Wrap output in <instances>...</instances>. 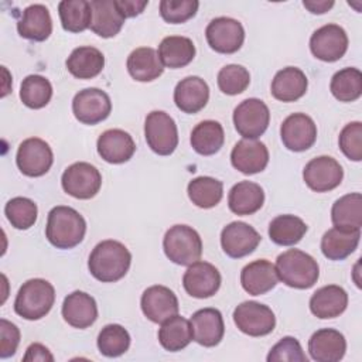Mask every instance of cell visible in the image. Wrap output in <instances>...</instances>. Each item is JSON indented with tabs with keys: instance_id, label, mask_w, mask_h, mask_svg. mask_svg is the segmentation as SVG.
<instances>
[{
	"instance_id": "cell-17",
	"label": "cell",
	"mask_w": 362,
	"mask_h": 362,
	"mask_svg": "<svg viewBox=\"0 0 362 362\" xmlns=\"http://www.w3.org/2000/svg\"><path fill=\"white\" fill-rule=\"evenodd\" d=\"M260 235L250 225L235 221L226 225L221 232V245L223 252L233 259L250 255L260 243Z\"/></svg>"
},
{
	"instance_id": "cell-19",
	"label": "cell",
	"mask_w": 362,
	"mask_h": 362,
	"mask_svg": "<svg viewBox=\"0 0 362 362\" xmlns=\"http://www.w3.org/2000/svg\"><path fill=\"white\" fill-rule=\"evenodd\" d=\"M192 339L202 346H215L225 334V324L219 310L201 308L195 311L189 320Z\"/></svg>"
},
{
	"instance_id": "cell-42",
	"label": "cell",
	"mask_w": 362,
	"mask_h": 362,
	"mask_svg": "<svg viewBox=\"0 0 362 362\" xmlns=\"http://www.w3.org/2000/svg\"><path fill=\"white\" fill-rule=\"evenodd\" d=\"M52 96L51 82L41 75H28L20 86V99L30 109H41Z\"/></svg>"
},
{
	"instance_id": "cell-7",
	"label": "cell",
	"mask_w": 362,
	"mask_h": 362,
	"mask_svg": "<svg viewBox=\"0 0 362 362\" xmlns=\"http://www.w3.org/2000/svg\"><path fill=\"white\" fill-rule=\"evenodd\" d=\"M270 122L267 105L256 98H249L240 102L233 110V124L243 139L256 140L260 137Z\"/></svg>"
},
{
	"instance_id": "cell-43",
	"label": "cell",
	"mask_w": 362,
	"mask_h": 362,
	"mask_svg": "<svg viewBox=\"0 0 362 362\" xmlns=\"http://www.w3.org/2000/svg\"><path fill=\"white\" fill-rule=\"evenodd\" d=\"M130 346L129 332L119 324H109L98 335L99 352L107 358L123 355Z\"/></svg>"
},
{
	"instance_id": "cell-13",
	"label": "cell",
	"mask_w": 362,
	"mask_h": 362,
	"mask_svg": "<svg viewBox=\"0 0 362 362\" xmlns=\"http://www.w3.org/2000/svg\"><path fill=\"white\" fill-rule=\"evenodd\" d=\"M310 49L313 55L321 61H338L348 49V35L338 24H325L313 33Z\"/></svg>"
},
{
	"instance_id": "cell-12",
	"label": "cell",
	"mask_w": 362,
	"mask_h": 362,
	"mask_svg": "<svg viewBox=\"0 0 362 362\" xmlns=\"http://www.w3.org/2000/svg\"><path fill=\"white\" fill-rule=\"evenodd\" d=\"M112 110L109 95L98 88L79 90L72 100L74 116L83 124H96L103 122Z\"/></svg>"
},
{
	"instance_id": "cell-36",
	"label": "cell",
	"mask_w": 362,
	"mask_h": 362,
	"mask_svg": "<svg viewBox=\"0 0 362 362\" xmlns=\"http://www.w3.org/2000/svg\"><path fill=\"white\" fill-rule=\"evenodd\" d=\"M158 341L165 351L177 352L184 349L192 341L191 322L178 314L170 317L161 322Z\"/></svg>"
},
{
	"instance_id": "cell-38",
	"label": "cell",
	"mask_w": 362,
	"mask_h": 362,
	"mask_svg": "<svg viewBox=\"0 0 362 362\" xmlns=\"http://www.w3.org/2000/svg\"><path fill=\"white\" fill-rule=\"evenodd\" d=\"M307 232L305 222L296 215H279L269 225L270 239L280 246H293L298 243Z\"/></svg>"
},
{
	"instance_id": "cell-32",
	"label": "cell",
	"mask_w": 362,
	"mask_h": 362,
	"mask_svg": "<svg viewBox=\"0 0 362 362\" xmlns=\"http://www.w3.org/2000/svg\"><path fill=\"white\" fill-rule=\"evenodd\" d=\"M66 69L78 79H92L98 76L105 66L103 54L95 47H78L66 59Z\"/></svg>"
},
{
	"instance_id": "cell-27",
	"label": "cell",
	"mask_w": 362,
	"mask_h": 362,
	"mask_svg": "<svg viewBox=\"0 0 362 362\" xmlns=\"http://www.w3.org/2000/svg\"><path fill=\"white\" fill-rule=\"evenodd\" d=\"M17 31L23 38L45 41L52 33V20L44 4H31L24 8L17 23Z\"/></svg>"
},
{
	"instance_id": "cell-15",
	"label": "cell",
	"mask_w": 362,
	"mask_h": 362,
	"mask_svg": "<svg viewBox=\"0 0 362 362\" xmlns=\"http://www.w3.org/2000/svg\"><path fill=\"white\" fill-rule=\"evenodd\" d=\"M280 137L288 150L305 151L315 143L317 126L305 113H293L281 123Z\"/></svg>"
},
{
	"instance_id": "cell-23",
	"label": "cell",
	"mask_w": 362,
	"mask_h": 362,
	"mask_svg": "<svg viewBox=\"0 0 362 362\" xmlns=\"http://www.w3.org/2000/svg\"><path fill=\"white\" fill-rule=\"evenodd\" d=\"M279 276L272 262L266 259L255 260L246 264L240 273V284L243 290L252 296H262L276 287Z\"/></svg>"
},
{
	"instance_id": "cell-9",
	"label": "cell",
	"mask_w": 362,
	"mask_h": 362,
	"mask_svg": "<svg viewBox=\"0 0 362 362\" xmlns=\"http://www.w3.org/2000/svg\"><path fill=\"white\" fill-rule=\"evenodd\" d=\"M236 327L246 335L263 337L276 327V317L272 308L257 301H243L233 311Z\"/></svg>"
},
{
	"instance_id": "cell-44",
	"label": "cell",
	"mask_w": 362,
	"mask_h": 362,
	"mask_svg": "<svg viewBox=\"0 0 362 362\" xmlns=\"http://www.w3.org/2000/svg\"><path fill=\"white\" fill-rule=\"evenodd\" d=\"M4 214L11 226H14L16 229L25 230L35 223L38 209L35 202L31 201L30 198L16 197L6 204Z\"/></svg>"
},
{
	"instance_id": "cell-2",
	"label": "cell",
	"mask_w": 362,
	"mask_h": 362,
	"mask_svg": "<svg viewBox=\"0 0 362 362\" xmlns=\"http://www.w3.org/2000/svg\"><path fill=\"white\" fill-rule=\"evenodd\" d=\"M86 232L83 216L71 206L58 205L48 212L45 236L57 249H72L79 245Z\"/></svg>"
},
{
	"instance_id": "cell-35",
	"label": "cell",
	"mask_w": 362,
	"mask_h": 362,
	"mask_svg": "<svg viewBox=\"0 0 362 362\" xmlns=\"http://www.w3.org/2000/svg\"><path fill=\"white\" fill-rule=\"evenodd\" d=\"M331 219L335 228L356 230L362 226V195L352 192L337 199L331 209Z\"/></svg>"
},
{
	"instance_id": "cell-4",
	"label": "cell",
	"mask_w": 362,
	"mask_h": 362,
	"mask_svg": "<svg viewBox=\"0 0 362 362\" xmlns=\"http://www.w3.org/2000/svg\"><path fill=\"white\" fill-rule=\"evenodd\" d=\"M55 301L52 284L44 279H31L23 283L16 300L14 311L17 315L34 321L45 317Z\"/></svg>"
},
{
	"instance_id": "cell-6",
	"label": "cell",
	"mask_w": 362,
	"mask_h": 362,
	"mask_svg": "<svg viewBox=\"0 0 362 362\" xmlns=\"http://www.w3.org/2000/svg\"><path fill=\"white\" fill-rule=\"evenodd\" d=\"M144 136L148 147L158 156H170L178 146L177 124L174 119L163 110H153L147 115Z\"/></svg>"
},
{
	"instance_id": "cell-52",
	"label": "cell",
	"mask_w": 362,
	"mask_h": 362,
	"mask_svg": "<svg viewBox=\"0 0 362 362\" xmlns=\"http://www.w3.org/2000/svg\"><path fill=\"white\" fill-rule=\"evenodd\" d=\"M303 6L313 14H324L334 6V1L332 0H304Z\"/></svg>"
},
{
	"instance_id": "cell-8",
	"label": "cell",
	"mask_w": 362,
	"mask_h": 362,
	"mask_svg": "<svg viewBox=\"0 0 362 362\" xmlns=\"http://www.w3.org/2000/svg\"><path fill=\"white\" fill-rule=\"evenodd\" d=\"M61 184L68 195L78 199H90L100 189L102 175L95 165L79 161L64 171Z\"/></svg>"
},
{
	"instance_id": "cell-41",
	"label": "cell",
	"mask_w": 362,
	"mask_h": 362,
	"mask_svg": "<svg viewBox=\"0 0 362 362\" xmlns=\"http://www.w3.org/2000/svg\"><path fill=\"white\" fill-rule=\"evenodd\" d=\"M331 93L339 102H354L362 95V74L356 68H344L334 74Z\"/></svg>"
},
{
	"instance_id": "cell-5",
	"label": "cell",
	"mask_w": 362,
	"mask_h": 362,
	"mask_svg": "<svg viewBox=\"0 0 362 362\" xmlns=\"http://www.w3.org/2000/svg\"><path fill=\"white\" fill-rule=\"evenodd\" d=\"M163 247L165 256L180 266H189L202 255L201 236L188 225L171 226L164 235Z\"/></svg>"
},
{
	"instance_id": "cell-24",
	"label": "cell",
	"mask_w": 362,
	"mask_h": 362,
	"mask_svg": "<svg viewBox=\"0 0 362 362\" xmlns=\"http://www.w3.org/2000/svg\"><path fill=\"white\" fill-rule=\"evenodd\" d=\"M62 317L74 328H88L98 318V305L92 296L85 291L68 294L62 303Z\"/></svg>"
},
{
	"instance_id": "cell-3",
	"label": "cell",
	"mask_w": 362,
	"mask_h": 362,
	"mask_svg": "<svg viewBox=\"0 0 362 362\" xmlns=\"http://www.w3.org/2000/svg\"><path fill=\"white\" fill-rule=\"evenodd\" d=\"M274 267L279 280L288 287L300 290L313 287L320 276L317 260L298 249H288L279 255Z\"/></svg>"
},
{
	"instance_id": "cell-18",
	"label": "cell",
	"mask_w": 362,
	"mask_h": 362,
	"mask_svg": "<svg viewBox=\"0 0 362 362\" xmlns=\"http://www.w3.org/2000/svg\"><path fill=\"white\" fill-rule=\"evenodd\" d=\"M140 305L143 314L157 324L178 314L180 308L177 296L165 286H151L146 288Z\"/></svg>"
},
{
	"instance_id": "cell-11",
	"label": "cell",
	"mask_w": 362,
	"mask_h": 362,
	"mask_svg": "<svg viewBox=\"0 0 362 362\" xmlns=\"http://www.w3.org/2000/svg\"><path fill=\"white\" fill-rule=\"evenodd\" d=\"M205 37L209 47L219 54H233L245 41L242 24L230 17H216L206 25Z\"/></svg>"
},
{
	"instance_id": "cell-20",
	"label": "cell",
	"mask_w": 362,
	"mask_h": 362,
	"mask_svg": "<svg viewBox=\"0 0 362 362\" xmlns=\"http://www.w3.org/2000/svg\"><path fill=\"white\" fill-rule=\"evenodd\" d=\"M232 165L243 174H257L269 163V150L259 140L243 139L235 144L230 153Z\"/></svg>"
},
{
	"instance_id": "cell-26",
	"label": "cell",
	"mask_w": 362,
	"mask_h": 362,
	"mask_svg": "<svg viewBox=\"0 0 362 362\" xmlns=\"http://www.w3.org/2000/svg\"><path fill=\"white\" fill-rule=\"evenodd\" d=\"M348 305L346 291L337 286L329 284L318 288L310 298L311 313L321 320L335 318L341 315Z\"/></svg>"
},
{
	"instance_id": "cell-30",
	"label": "cell",
	"mask_w": 362,
	"mask_h": 362,
	"mask_svg": "<svg viewBox=\"0 0 362 362\" xmlns=\"http://www.w3.org/2000/svg\"><path fill=\"white\" fill-rule=\"evenodd\" d=\"M126 66L130 76L139 82L154 81L164 72L158 52L150 47H140L132 51Z\"/></svg>"
},
{
	"instance_id": "cell-40",
	"label": "cell",
	"mask_w": 362,
	"mask_h": 362,
	"mask_svg": "<svg viewBox=\"0 0 362 362\" xmlns=\"http://www.w3.org/2000/svg\"><path fill=\"white\" fill-rule=\"evenodd\" d=\"M187 191L194 205L208 209L221 202L223 195V184L212 177H197L189 181Z\"/></svg>"
},
{
	"instance_id": "cell-10",
	"label": "cell",
	"mask_w": 362,
	"mask_h": 362,
	"mask_svg": "<svg viewBox=\"0 0 362 362\" xmlns=\"http://www.w3.org/2000/svg\"><path fill=\"white\" fill-rule=\"evenodd\" d=\"M16 163L24 175L41 177L48 173L54 163L52 150L42 139L30 137L18 146Z\"/></svg>"
},
{
	"instance_id": "cell-48",
	"label": "cell",
	"mask_w": 362,
	"mask_h": 362,
	"mask_svg": "<svg viewBox=\"0 0 362 362\" xmlns=\"http://www.w3.org/2000/svg\"><path fill=\"white\" fill-rule=\"evenodd\" d=\"M269 362H307V356L303 352L300 342L293 337L281 338L269 352Z\"/></svg>"
},
{
	"instance_id": "cell-28",
	"label": "cell",
	"mask_w": 362,
	"mask_h": 362,
	"mask_svg": "<svg viewBox=\"0 0 362 362\" xmlns=\"http://www.w3.org/2000/svg\"><path fill=\"white\" fill-rule=\"evenodd\" d=\"M90 30L102 38L115 37L124 24V17L116 7L115 0H92Z\"/></svg>"
},
{
	"instance_id": "cell-47",
	"label": "cell",
	"mask_w": 362,
	"mask_h": 362,
	"mask_svg": "<svg viewBox=\"0 0 362 362\" xmlns=\"http://www.w3.org/2000/svg\"><path fill=\"white\" fill-rule=\"evenodd\" d=\"M339 148L352 161L362 160V123L351 122L339 133Z\"/></svg>"
},
{
	"instance_id": "cell-45",
	"label": "cell",
	"mask_w": 362,
	"mask_h": 362,
	"mask_svg": "<svg viewBox=\"0 0 362 362\" xmlns=\"http://www.w3.org/2000/svg\"><path fill=\"white\" fill-rule=\"evenodd\" d=\"M218 86L226 95H238L242 93L250 83L249 71L236 64H230L223 66L218 72Z\"/></svg>"
},
{
	"instance_id": "cell-51",
	"label": "cell",
	"mask_w": 362,
	"mask_h": 362,
	"mask_svg": "<svg viewBox=\"0 0 362 362\" xmlns=\"http://www.w3.org/2000/svg\"><path fill=\"white\" fill-rule=\"evenodd\" d=\"M24 362H35V361H40V362H52L54 361V356L52 354L48 351L47 346H44L42 344H31L27 351H25V355L23 358Z\"/></svg>"
},
{
	"instance_id": "cell-16",
	"label": "cell",
	"mask_w": 362,
	"mask_h": 362,
	"mask_svg": "<svg viewBox=\"0 0 362 362\" xmlns=\"http://www.w3.org/2000/svg\"><path fill=\"white\" fill-rule=\"evenodd\" d=\"M182 286L191 297L208 298L219 290L221 274L214 264L208 262H195L185 270Z\"/></svg>"
},
{
	"instance_id": "cell-34",
	"label": "cell",
	"mask_w": 362,
	"mask_h": 362,
	"mask_svg": "<svg viewBox=\"0 0 362 362\" xmlns=\"http://www.w3.org/2000/svg\"><path fill=\"white\" fill-rule=\"evenodd\" d=\"M158 57L163 66L177 69L187 66L195 57V45L191 38L170 35L158 45Z\"/></svg>"
},
{
	"instance_id": "cell-50",
	"label": "cell",
	"mask_w": 362,
	"mask_h": 362,
	"mask_svg": "<svg viewBox=\"0 0 362 362\" xmlns=\"http://www.w3.org/2000/svg\"><path fill=\"white\" fill-rule=\"evenodd\" d=\"M116 7L119 8L120 14L126 18L129 17H136L143 13V10L147 7L148 1L147 0H115Z\"/></svg>"
},
{
	"instance_id": "cell-14",
	"label": "cell",
	"mask_w": 362,
	"mask_h": 362,
	"mask_svg": "<svg viewBox=\"0 0 362 362\" xmlns=\"http://www.w3.org/2000/svg\"><path fill=\"white\" fill-rule=\"evenodd\" d=\"M342 177L344 170L341 164L329 156H320L310 160L303 170L304 182L315 192H327L337 188Z\"/></svg>"
},
{
	"instance_id": "cell-22",
	"label": "cell",
	"mask_w": 362,
	"mask_h": 362,
	"mask_svg": "<svg viewBox=\"0 0 362 362\" xmlns=\"http://www.w3.org/2000/svg\"><path fill=\"white\" fill-rule=\"evenodd\" d=\"M346 351L345 337L332 328L315 331L308 341V352L317 362H338Z\"/></svg>"
},
{
	"instance_id": "cell-46",
	"label": "cell",
	"mask_w": 362,
	"mask_h": 362,
	"mask_svg": "<svg viewBox=\"0 0 362 362\" xmlns=\"http://www.w3.org/2000/svg\"><path fill=\"white\" fill-rule=\"evenodd\" d=\"M197 0H161L160 14L170 24H181L192 18L198 11Z\"/></svg>"
},
{
	"instance_id": "cell-33",
	"label": "cell",
	"mask_w": 362,
	"mask_h": 362,
	"mask_svg": "<svg viewBox=\"0 0 362 362\" xmlns=\"http://www.w3.org/2000/svg\"><path fill=\"white\" fill-rule=\"evenodd\" d=\"M361 239V229L345 230L339 228L328 229L321 239V252L329 260H344L356 247Z\"/></svg>"
},
{
	"instance_id": "cell-37",
	"label": "cell",
	"mask_w": 362,
	"mask_h": 362,
	"mask_svg": "<svg viewBox=\"0 0 362 362\" xmlns=\"http://www.w3.org/2000/svg\"><path fill=\"white\" fill-rule=\"evenodd\" d=\"M225 141V133L221 123L204 120L191 132V146L201 156H212L221 150Z\"/></svg>"
},
{
	"instance_id": "cell-39",
	"label": "cell",
	"mask_w": 362,
	"mask_h": 362,
	"mask_svg": "<svg viewBox=\"0 0 362 362\" xmlns=\"http://www.w3.org/2000/svg\"><path fill=\"white\" fill-rule=\"evenodd\" d=\"M62 28L69 33H82L90 27L92 7L86 0H62L58 4Z\"/></svg>"
},
{
	"instance_id": "cell-31",
	"label": "cell",
	"mask_w": 362,
	"mask_h": 362,
	"mask_svg": "<svg viewBox=\"0 0 362 362\" xmlns=\"http://www.w3.org/2000/svg\"><path fill=\"white\" fill-rule=\"evenodd\" d=\"M263 202V188L252 181H240L235 184L228 195L229 209L236 215H252L262 208Z\"/></svg>"
},
{
	"instance_id": "cell-21",
	"label": "cell",
	"mask_w": 362,
	"mask_h": 362,
	"mask_svg": "<svg viewBox=\"0 0 362 362\" xmlns=\"http://www.w3.org/2000/svg\"><path fill=\"white\" fill-rule=\"evenodd\" d=\"M96 148L99 156L106 163L122 164L133 157L136 144L127 132L120 129H109L99 136Z\"/></svg>"
},
{
	"instance_id": "cell-25",
	"label": "cell",
	"mask_w": 362,
	"mask_h": 362,
	"mask_svg": "<svg viewBox=\"0 0 362 362\" xmlns=\"http://www.w3.org/2000/svg\"><path fill=\"white\" fill-rule=\"evenodd\" d=\"M208 99V83L199 76H187L174 89V102L184 113H198L206 106Z\"/></svg>"
},
{
	"instance_id": "cell-29",
	"label": "cell",
	"mask_w": 362,
	"mask_h": 362,
	"mask_svg": "<svg viewBox=\"0 0 362 362\" xmlns=\"http://www.w3.org/2000/svg\"><path fill=\"white\" fill-rule=\"evenodd\" d=\"M308 86L305 74L296 66L280 69L272 81V95L280 102H294L304 96Z\"/></svg>"
},
{
	"instance_id": "cell-1",
	"label": "cell",
	"mask_w": 362,
	"mask_h": 362,
	"mask_svg": "<svg viewBox=\"0 0 362 362\" xmlns=\"http://www.w3.org/2000/svg\"><path fill=\"white\" fill-rule=\"evenodd\" d=\"M132 263L129 249L113 239L102 240L90 252L88 269L102 283H113L126 276Z\"/></svg>"
},
{
	"instance_id": "cell-49",
	"label": "cell",
	"mask_w": 362,
	"mask_h": 362,
	"mask_svg": "<svg viewBox=\"0 0 362 362\" xmlns=\"http://www.w3.org/2000/svg\"><path fill=\"white\" fill-rule=\"evenodd\" d=\"M20 344V329L16 324L0 320V358H8L16 354Z\"/></svg>"
}]
</instances>
